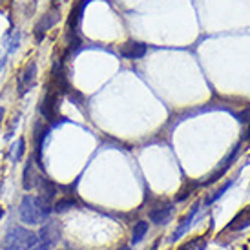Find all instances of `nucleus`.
Here are the masks:
<instances>
[{"instance_id":"obj_23","label":"nucleus","mask_w":250,"mask_h":250,"mask_svg":"<svg viewBox=\"0 0 250 250\" xmlns=\"http://www.w3.org/2000/svg\"><path fill=\"white\" fill-rule=\"evenodd\" d=\"M119 250H132V249H128V247H125V249H119Z\"/></svg>"},{"instance_id":"obj_2","label":"nucleus","mask_w":250,"mask_h":250,"mask_svg":"<svg viewBox=\"0 0 250 250\" xmlns=\"http://www.w3.org/2000/svg\"><path fill=\"white\" fill-rule=\"evenodd\" d=\"M46 214L37 205V199L31 195H24L21 201V219L26 225H41L44 223Z\"/></svg>"},{"instance_id":"obj_4","label":"nucleus","mask_w":250,"mask_h":250,"mask_svg":"<svg viewBox=\"0 0 250 250\" xmlns=\"http://www.w3.org/2000/svg\"><path fill=\"white\" fill-rule=\"evenodd\" d=\"M39 241H37V250H49L51 247H55L59 241V225L55 221H48L41 229V232L37 234Z\"/></svg>"},{"instance_id":"obj_16","label":"nucleus","mask_w":250,"mask_h":250,"mask_svg":"<svg viewBox=\"0 0 250 250\" xmlns=\"http://www.w3.org/2000/svg\"><path fill=\"white\" fill-rule=\"evenodd\" d=\"M146 232H148V223L146 221H137L133 225V230H132V243H139L143 241V237L146 236Z\"/></svg>"},{"instance_id":"obj_7","label":"nucleus","mask_w":250,"mask_h":250,"mask_svg":"<svg viewBox=\"0 0 250 250\" xmlns=\"http://www.w3.org/2000/svg\"><path fill=\"white\" fill-rule=\"evenodd\" d=\"M237 153H239V145L234 146V150H232V152H230L229 155H227V157L223 159L221 167L217 168L215 172H212V174H210V177H208V179H207V181H205L203 185H205V187H208V185H214V183H215V181H217V179H221L223 175H225V174H227V172H229V170H230V167L234 165V161H236Z\"/></svg>"},{"instance_id":"obj_9","label":"nucleus","mask_w":250,"mask_h":250,"mask_svg":"<svg viewBox=\"0 0 250 250\" xmlns=\"http://www.w3.org/2000/svg\"><path fill=\"white\" fill-rule=\"evenodd\" d=\"M146 49L148 48L143 42L128 41L119 48V51H121V55L125 57V59H143L146 55Z\"/></svg>"},{"instance_id":"obj_14","label":"nucleus","mask_w":250,"mask_h":250,"mask_svg":"<svg viewBox=\"0 0 250 250\" xmlns=\"http://www.w3.org/2000/svg\"><path fill=\"white\" fill-rule=\"evenodd\" d=\"M207 245H208L207 236H197V237H194V239L187 241L185 245H181L177 250H205L207 249Z\"/></svg>"},{"instance_id":"obj_6","label":"nucleus","mask_w":250,"mask_h":250,"mask_svg":"<svg viewBox=\"0 0 250 250\" xmlns=\"http://www.w3.org/2000/svg\"><path fill=\"white\" fill-rule=\"evenodd\" d=\"M59 17H61V9H59V7H51L48 13L44 15L41 21L37 22V26H35V39H37V42H41L42 39L46 37L48 29H51L57 24V22H59Z\"/></svg>"},{"instance_id":"obj_1","label":"nucleus","mask_w":250,"mask_h":250,"mask_svg":"<svg viewBox=\"0 0 250 250\" xmlns=\"http://www.w3.org/2000/svg\"><path fill=\"white\" fill-rule=\"evenodd\" d=\"M39 236L35 232H31L28 229L22 227H13L7 230L6 237L2 241V249L4 250H29L35 249Z\"/></svg>"},{"instance_id":"obj_17","label":"nucleus","mask_w":250,"mask_h":250,"mask_svg":"<svg viewBox=\"0 0 250 250\" xmlns=\"http://www.w3.org/2000/svg\"><path fill=\"white\" fill-rule=\"evenodd\" d=\"M232 185H234V181H229V183H225V185H223V187L219 188V190H215L214 194H210L208 197L205 199V205L208 207V205H212V203H215V201H217V199H219V197H221L223 194H225V192H227V190H229L230 187H232Z\"/></svg>"},{"instance_id":"obj_24","label":"nucleus","mask_w":250,"mask_h":250,"mask_svg":"<svg viewBox=\"0 0 250 250\" xmlns=\"http://www.w3.org/2000/svg\"><path fill=\"white\" fill-rule=\"evenodd\" d=\"M53 2H59V0H53Z\"/></svg>"},{"instance_id":"obj_8","label":"nucleus","mask_w":250,"mask_h":250,"mask_svg":"<svg viewBox=\"0 0 250 250\" xmlns=\"http://www.w3.org/2000/svg\"><path fill=\"white\" fill-rule=\"evenodd\" d=\"M172 215H174V205L172 203H161V205H157V207H153L150 210L148 217L155 225H167L172 219Z\"/></svg>"},{"instance_id":"obj_21","label":"nucleus","mask_w":250,"mask_h":250,"mask_svg":"<svg viewBox=\"0 0 250 250\" xmlns=\"http://www.w3.org/2000/svg\"><path fill=\"white\" fill-rule=\"evenodd\" d=\"M2 119H4V108L0 106V125H2Z\"/></svg>"},{"instance_id":"obj_20","label":"nucleus","mask_w":250,"mask_h":250,"mask_svg":"<svg viewBox=\"0 0 250 250\" xmlns=\"http://www.w3.org/2000/svg\"><path fill=\"white\" fill-rule=\"evenodd\" d=\"M243 139H245V141H247V139L250 141V125H249V128H247V132L243 133Z\"/></svg>"},{"instance_id":"obj_5","label":"nucleus","mask_w":250,"mask_h":250,"mask_svg":"<svg viewBox=\"0 0 250 250\" xmlns=\"http://www.w3.org/2000/svg\"><path fill=\"white\" fill-rule=\"evenodd\" d=\"M37 81V64L29 62L26 64V68L19 73L17 77V90H19V95H26L33 86H35Z\"/></svg>"},{"instance_id":"obj_19","label":"nucleus","mask_w":250,"mask_h":250,"mask_svg":"<svg viewBox=\"0 0 250 250\" xmlns=\"http://www.w3.org/2000/svg\"><path fill=\"white\" fill-rule=\"evenodd\" d=\"M197 187V185H195V183H190V185H187V187H183L181 188V192L177 195H175V199H177V201H185V199H187L188 195L192 194V192H194V188Z\"/></svg>"},{"instance_id":"obj_15","label":"nucleus","mask_w":250,"mask_h":250,"mask_svg":"<svg viewBox=\"0 0 250 250\" xmlns=\"http://www.w3.org/2000/svg\"><path fill=\"white\" fill-rule=\"evenodd\" d=\"M77 205V199L73 197V195H66V197H61V199H57L55 203H53V210L55 212H66V210L73 208Z\"/></svg>"},{"instance_id":"obj_11","label":"nucleus","mask_w":250,"mask_h":250,"mask_svg":"<svg viewBox=\"0 0 250 250\" xmlns=\"http://www.w3.org/2000/svg\"><path fill=\"white\" fill-rule=\"evenodd\" d=\"M35 167L37 161H33V157L28 161V165L24 167V177H22V187L26 188V190H33L37 187V183H39V177H37V172H35Z\"/></svg>"},{"instance_id":"obj_18","label":"nucleus","mask_w":250,"mask_h":250,"mask_svg":"<svg viewBox=\"0 0 250 250\" xmlns=\"http://www.w3.org/2000/svg\"><path fill=\"white\" fill-rule=\"evenodd\" d=\"M24 146H26V141L22 139V137H21V139H17V143L11 146V159L21 161L22 153H24Z\"/></svg>"},{"instance_id":"obj_22","label":"nucleus","mask_w":250,"mask_h":250,"mask_svg":"<svg viewBox=\"0 0 250 250\" xmlns=\"http://www.w3.org/2000/svg\"><path fill=\"white\" fill-rule=\"evenodd\" d=\"M2 215H4V210L0 208V219H2Z\"/></svg>"},{"instance_id":"obj_13","label":"nucleus","mask_w":250,"mask_h":250,"mask_svg":"<svg viewBox=\"0 0 250 250\" xmlns=\"http://www.w3.org/2000/svg\"><path fill=\"white\" fill-rule=\"evenodd\" d=\"M88 2L90 0H79V4L73 6L70 13V21H68V26H70V31L71 33H75L77 26L81 24V19H83V13H84V7L88 6Z\"/></svg>"},{"instance_id":"obj_12","label":"nucleus","mask_w":250,"mask_h":250,"mask_svg":"<svg viewBox=\"0 0 250 250\" xmlns=\"http://www.w3.org/2000/svg\"><path fill=\"white\" fill-rule=\"evenodd\" d=\"M247 227H250V205L245 207V208H241L234 217H232V221L229 223L227 229L236 230L237 232V230H243V229H247Z\"/></svg>"},{"instance_id":"obj_10","label":"nucleus","mask_w":250,"mask_h":250,"mask_svg":"<svg viewBox=\"0 0 250 250\" xmlns=\"http://www.w3.org/2000/svg\"><path fill=\"white\" fill-rule=\"evenodd\" d=\"M197 210H199V205H194L192 207V210L188 212L183 219H181V223H179V227L175 229V232L172 234V237H170V241L174 243V241H177L183 234H187L188 230H190V227H192V223H194V217H195V214H197Z\"/></svg>"},{"instance_id":"obj_3","label":"nucleus","mask_w":250,"mask_h":250,"mask_svg":"<svg viewBox=\"0 0 250 250\" xmlns=\"http://www.w3.org/2000/svg\"><path fill=\"white\" fill-rule=\"evenodd\" d=\"M59 95H61V91L57 90L55 86H51L41 101L42 117L49 123H57V119H59Z\"/></svg>"}]
</instances>
